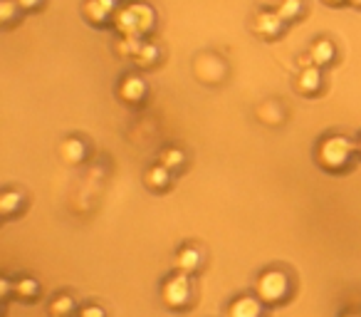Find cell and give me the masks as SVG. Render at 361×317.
Listing matches in <instances>:
<instances>
[{
	"label": "cell",
	"mask_w": 361,
	"mask_h": 317,
	"mask_svg": "<svg viewBox=\"0 0 361 317\" xmlns=\"http://www.w3.org/2000/svg\"><path fill=\"white\" fill-rule=\"evenodd\" d=\"M292 280L282 268H265L260 275L255 277V295L262 305L275 307L290 297Z\"/></svg>",
	"instance_id": "3957f363"
},
{
	"label": "cell",
	"mask_w": 361,
	"mask_h": 317,
	"mask_svg": "<svg viewBox=\"0 0 361 317\" xmlns=\"http://www.w3.org/2000/svg\"><path fill=\"white\" fill-rule=\"evenodd\" d=\"M77 312V302L72 295L67 292H57V295L50 297L47 302V315L50 317H72Z\"/></svg>",
	"instance_id": "9a60e30c"
},
{
	"label": "cell",
	"mask_w": 361,
	"mask_h": 317,
	"mask_svg": "<svg viewBox=\"0 0 361 317\" xmlns=\"http://www.w3.org/2000/svg\"><path fill=\"white\" fill-rule=\"evenodd\" d=\"M351 8H356V11H361V0H346Z\"/></svg>",
	"instance_id": "83f0119b"
},
{
	"label": "cell",
	"mask_w": 361,
	"mask_h": 317,
	"mask_svg": "<svg viewBox=\"0 0 361 317\" xmlns=\"http://www.w3.org/2000/svg\"><path fill=\"white\" fill-rule=\"evenodd\" d=\"M80 317H106V312L99 305H85L80 307Z\"/></svg>",
	"instance_id": "d4e9b609"
},
{
	"label": "cell",
	"mask_w": 361,
	"mask_h": 317,
	"mask_svg": "<svg viewBox=\"0 0 361 317\" xmlns=\"http://www.w3.org/2000/svg\"><path fill=\"white\" fill-rule=\"evenodd\" d=\"M356 151V144L344 134H329L317 141L314 146V164L326 174H344L351 167Z\"/></svg>",
	"instance_id": "6da1fadb"
},
{
	"label": "cell",
	"mask_w": 361,
	"mask_h": 317,
	"mask_svg": "<svg viewBox=\"0 0 361 317\" xmlns=\"http://www.w3.org/2000/svg\"><path fill=\"white\" fill-rule=\"evenodd\" d=\"M159 297H161V305H164L166 310H173V312L186 310L193 300L191 275H188V273L173 270L169 277H164V282H161Z\"/></svg>",
	"instance_id": "277c9868"
},
{
	"label": "cell",
	"mask_w": 361,
	"mask_h": 317,
	"mask_svg": "<svg viewBox=\"0 0 361 317\" xmlns=\"http://www.w3.org/2000/svg\"><path fill=\"white\" fill-rule=\"evenodd\" d=\"M173 265H176V270L193 275L196 270H201V265H203V253L198 251L196 246H183V248H178V251H176Z\"/></svg>",
	"instance_id": "4fadbf2b"
},
{
	"label": "cell",
	"mask_w": 361,
	"mask_h": 317,
	"mask_svg": "<svg viewBox=\"0 0 361 317\" xmlns=\"http://www.w3.org/2000/svg\"><path fill=\"white\" fill-rule=\"evenodd\" d=\"M193 72H196V77L203 85H218V82H223V77L228 75V67L218 55L203 52V55H198L196 62H193Z\"/></svg>",
	"instance_id": "5b68a950"
},
{
	"label": "cell",
	"mask_w": 361,
	"mask_h": 317,
	"mask_svg": "<svg viewBox=\"0 0 361 317\" xmlns=\"http://www.w3.org/2000/svg\"><path fill=\"white\" fill-rule=\"evenodd\" d=\"M159 164L169 169V172H178V169L186 167V154L178 146H164L159 151Z\"/></svg>",
	"instance_id": "d6986e66"
},
{
	"label": "cell",
	"mask_w": 361,
	"mask_h": 317,
	"mask_svg": "<svg viewBox=\"0 0 361 317\" xmlns=\"http://www.w3.org/2000/svg\"><path fill=\"white\" fill-rule=\"evenodd\" d=\"M116 8H119V0H85L82 3V16L90 25L102 28L106 23H111Z\"/></svg>",
	"instance_id": "52a82bcc"
},
{
	"label": "cell",
	"mask_w": 361,
	"mask_h": 317,
	"mask_svg": "<svg viewBox=\"0 0 361 317\" xmlns=\"http://www.w3.org/2000/svg\"><path fill=\"white\" fill-rule=\"evenodd\" d=\"M356 151H359V159H361V136H359V141H356Z\"/></svg>",
	"instance_id": "f546056e"
},
{
	"label": "cell",
	"mask_w": 361,
	"mask_h": 317,
	"mask_svg": "<svg viewBox=\"0 0 361 317\" xmlns=\"http://www.w3.org/2000/svg\"><path fill=\"white\" fill-rule=\"evenodd\" d=\"M322 87H324V77H322L319 67H314V65L300 67V72H297V77H295L297 95L314 97V95H319V92H322Z\"/></svg>",
	"instance_id": "9c48e42d"
},
{
	"label": "cell",
	"mask_w": 361,
	"mask_h": 317,
	"mask_svg": "<svg viewBox=\"0 0 361 317\" xmlns=\"http://www.w3.org/2000/svg\"><path fill=\"white\" fill-rule=\"evenodd\" d=\"M307 57H310L312 65H314V67L324 70V67H329L331 62H334V57H336L334 42L326 40V37H319V40H314L310 47H307Z\"/></svg>",
	"instance_id": "8fae6325"
},
{
	"label": "cell",
	"mask_w": 361,
	"mask_h": 317,
	"mask_svg": "<svg viewBox=\"0 0 361 317\" xmlns=\"http://www.w3.org/2000/svg\"><path fill=\"white\" fill-rule=\"evenodd\" d=\"M144 37H131V35H121V40L114 45V52L119 57H124V60H134L136 52L141 50V45H144Z\"/></svg>",
	"instance_id": "ffe728a7"
},
{
	"label": "cell",
	"mask_w": 361,
	"mask_h": 317,
	"mask_svg": "<svg viewBox=\"0 0 361 317\" xmlns=\"http://www.w3.org/2000/svg\"><path fill=\"white\" fill-rule=\"evenodd\" d=\"M341 317H361V312H356V310H349V312H344Z\"/></svg>",
	"instance_id": "f1b7e54d"
},
{
	"label": "cell",
	"mask_w": 361,
	"mask_h": 317,
	"mask_svg": "<svg viewBox=\"0 0 361 317\" xmlns=\"http://www.w3.org/2000/svg\"><path fill=\"white\" fill-rule=\"evenodd\" d=\"M324 6H331V8H339V6H344L346 0H322Z\"/></svg>",
	"instance_id": "4316f807"
},
{
	"label": "cell",
	"mask_w": 361,
	"mask_h": 317,
	"mask_svg": "<svg viewBox=\"0 0 361 317\" xmlns=\"http://www.w3.org/2000/svg\"><path fill=\"white\" fill-rule=\"evenodd\" d=\"M262 302L257 295H238L235 300L228 302L223 317H262Z\"/></svg>",
	"instance_id": "30bf717a"
},
{
	"label": "cell",
	"mask_w": 361,
	"mask_h": 317,
	"mask_svg": "<svg viewBox=\"0 0 361 317\" xmlns=\"http://www.w3.org/2000/svg\"><path fill=\"white\" fill-rule=\"evenodd\" d=\"M131 62H134L139 70H154V67L161 62V50L154 45V42H144L141 50L136 52V57Z\"/></svg>",
	"instance_id": "ac0fdd59"
},
{
	"label": "cell",
	"mask_w": 361,
	"mask_h": 317,
	"mask_svg": "<svg viewBox=\"0 0 361 317\" xmlns=\"http://www.w3.org/2000/svg\"><path fill=\"white\" fill-rule=\"evenodd\" d=\"M40 295V282L30 275H23V277H16L13 280V297L23 302H32L35 297Z\"/></svg>",
	"instance_id": "2e32d148"
},
{
	"label": "cell",
	"mask_w": 361,
	"mask_h": 317,
	"mask_svg": "<svg viewBox=\"0 0 361 317\" xmlns=\"http://www.w3.org/2000/svg\"><path fill=\"white\" fill-rule=\"evenodd\" d=\"M257 119L262 121V124H280L282 121V109L277 107V102H265V104L257 107Z\"/></svg>",
	"instance_id": "7402d4cb"
},
{
	"label": "cell",
	"mask_w": 361,
	"mask_h": 317,
	"mask_svg": "<svg viewBox=\"0 0 361 317\" xmlns=\"http://www.w3.org/2000/svg\"><path fill=\"white\" fill-rule=\"evenodd\" d=\"M275 11L280 13V18L285 23H295V20H300L302 13H305V3H302V0H280Z\"/></svg>",
	"instance_id": "44dd1931"
},
{
	"label": "cell",
	"mask_w": 361,
	"mask_h": 317,
	"mask_svg": "<svg viewBox=\"0 0 361 317\" xmlns=\"http://www.w3.org/2000/svg\"><path fill=\"white\" fill-rule=\"evenodd\" d=\"M11 295H13V280L11 277H0V297L8 300Z\"/></svg>",
	"instance_id": "484cf974"
},
{
	"label": "cell",
	"mask_w": 361,
	"mask_h": 317,
	"mask_svg": "<svg viewBox=\"0 0 361 317\" xmlns=\"http://www.w3.org/2000/svg\"><path fill=\"white\" fill-rule=\"evenodd\" d=\"M20 8H18L16 0H0V23L3 25H13V23L18 20V16H20Z\"/></svg>",
	"instance_id": "603a6c76"
},
{
	"label": "cell",
	"mask_w": 361,
	"mask_h": 317,
	"mask_svg": "<svg viewBox=\"0 0 361 317\" xmlns=\"http://www.w3.org/2000/svg\"><path fill=\"white\" fill-rule=\"evenodd\" d=\"M60 159L67 164V167H80L87 159V144L80 136H67L60 144Z\"/></svg>",
	"instance_id": "7c38bea8"
},
{
	"label": "cell",
	"mask_w": 361,
	"mask_h": 317,
	"mask_svg": "<svg viewBox=\"0 0 361 317\" xmlns=\"http://www.w3.org/2000/svg\"><path fill=\"white\" fill-rule=\"evenodd\" d=\"M23 203H25V193L18 191V189H6L0 193V213H3V218H13L23 208Z\"/></svg>",
	"instance_id": "e0dca14e"
},
{
	"label": "cell",
	"mask_w": 361,
	"mask_h": 317,
	"mask_svg": "<svg viewBox=\"0 0 361 317\" xmlns=\"http://www.w3.org/2000/svg\"><path fill=\"white\" fill-rule=\"evenodd\" d=\"M111 25L119 35H131V37H146L156 25V13L149 3H126L119 6L111 18Z\"/></svg>",
	"instance_id": "7a4b0ae2"
},
{
	"label": "cell",
	"mask_w": 361,
	"mask_h": 317,
	"mask_svg": "<svg viewBox=\"0 0 361 317\" xmlns=\"http://www.w3.org/2000/svg\"><path fill=\"white\" fill-rule=\"evenodd\" d=\"M116 95H119V100L124 104L139 107L146 100V95H149V85L139 75H124L119 80V85H116Z\"/></svg>",
	"instance_id": "ba28073f"
},
{
	"label": "cell",
	"mask_w": 361,
	"mask_h": 317,
	"mask_svg": "<svg viewBox=\"0 0 361 317\" xmlns=\"http://www.w3.org/2000/svg\"><path fill=\"white\" fill-rule=\"evenodd\" d=\"M16 3L23 13H35V11H40L45 0H16Z\"/></svg>",
	"instance_id": "cb8c5ba5"
},
{
	"label": "cell",
	"mask_w": 361,
	"mask_h": 317,
	"mask_svg": "<svg viewBox=\"0 0 361 317\" xmlns=\"http://www.w3.org/2000/svg\"><path fill=\"white\" fill-rule=\"evenodd\" d=\"M285 28L287 23L282 20L277 11H260L252 18V32L257 37H262V40H275V37H280L285 32Z\"/></svg>",
	"instance_id": "8992f818"
},
{
	"label": "cell",
	"mask_w": 361,
	"mask_h": 317,
	"mask_svg": "<svg viewBox=\"0 0 361 317\" xmlns=\"http://www.w3.org/2000/svg\"><path fill=\"white\" fill-rule=\"evenodd\" d=\"M171 174L173 172H169L166 167H161V164H154V167H149L144 172V186L149 189V191H154V193H164V191H169L171 189Z\"/></svg>",
	"instance_id": "5bb4252c"
}]
</instances>
